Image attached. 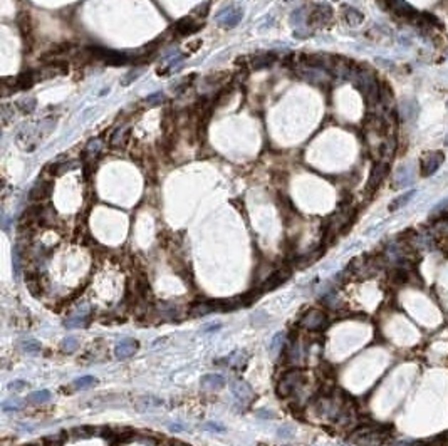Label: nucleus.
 Here are the masks:
<instances>
[{
	"instance_id": "1",
	"label": "nucleus",
	"mask_w": 448,
	"mask_h": 446,
	"mask_svg": "<svg viewBox=\"0 0 448 446\" xmlns=\"http://www.w3.org/2000/svg\"><path fill=\"white\" fill-rule=\"evenodd\" d=\"M391 430L390 424H364L351 433L349 441L357 446H380L388 441Z\"/></svg>"
},
{
	"instance_id": "2",
	"label": "nucleus",
	"mask_w": 448,
	"mask_h": 446,
	"mask_svg": "<svg viewBox=\"0 0 448 446\" xmlns=\"http://www.w3.org/2000/svg\"><path fill=\"white\" fill-rule=\"evenodd\" d=\"M304 381H305V376L302 371H299V369L287 371L286 374L282 376L281 383H279V394H281L282 397H287V396H291V394L299 393L304 384Z\"/></svg>"
},
{
	"instance_id": "3",
	"label": "nucleus",
	"mask_w": 448,
	"mask_h": 446,
	"mask_svg": "<svg viewBox=\"0 0 448 446\" xmlns=\"http://www.w3.org/2000/svg\"><path fill=\"white\" fill-rule=\"evenodd\" d=\"M331 19H333V8L326 5V3H316L309 10L307 24L312 25V27H324V25L331 22Z\"/></svg>"
},
{
	"instance_id": "4",
	"label": "nucleus",
	"mask_w": 448,
	"mask_h": 446,
	"mask_svg": "<svg viewBox=\"0 0 448 446\" xmlns=\"http://www.w3.org/2000/svg\"><path fill=\"white\" fill-rule=\"evenodd\" d=\"M443 161H445V154H443L442 151H430V153H426L420 161L421 176L433 175V173L443 164Z\"/></svg>"
},
{
	"instance_id": "5",
	"label": "nucleus",
	"mask_w": 448,
	"mask_h": 446,
	"mask_svg": "<svg viewBox=\"0 0 448 446\" xmlns=\"http://www.w3.org/2000/svg\"><path fill=\"white\" fill-rule=\"evenodd\" d=\"M299 326L307 329V331H322L326 326H327V317L324 312H321V310H309V312H305L302 317H300L299 320Z\"/></svg>"
},
{
	"instance_id": "6",
	"label": "nucleus",
	"mask_w": 448,
	"mask_h": 446,
	"mask_svg": "<svg viewBox=\"0 0 448 446\" xmlns=\"http://www.w3.org/2000/svg\"><path fill=\"white\" fill-rule=\"evenodd\" d=\"M388 171H390V164L388 163H376L373 166L371 170V175H369V180H368V186H366V190H368V193H373L378 190V186H380L383 183V180L386 178Z\"/></svg>"
},
{
	"instance_id": "7",
	"label": "nucleus",
	"mask_w": 448,
	"mask_h": 446,
	"mask_svg": "<svg viewBox=\"0 0 448 446\" xmlns=\"http://www.w3.org/2000/svg\"><path fill=\"white\" fill-rule=\"evenodd\" d=\"M136 349H138V342L135 339L121 341L114 347V356L118 357V359H126L129 356H133V354L136 352Z\"/></svg>"
},
{
	"instance_id": "8",
	"label": "nucleus",
	"mask_w": 448,
	"mask_h": 446,
	"mask_svg": "<svg viewBox=\"0 0 448 446\" xmlns=\"http://www.w3.org/2000/svg\"><path fill=\"white\" fill-rule=\"evenodd\" d=\"M289 277H291V272H289V270H277V272H274V274L270 275L269 279H267L265 282H264V285H262V290H274V289H277L279 285H282L284 282H286Z\"/></svg>"
},
{
	"instance_id": "9",
	"label": "nucleus",
	"mask_w": 448,
	"mask_h": 446,
	"mask_svg": "<svg viewBox=\"0 0 448 446\" xmlns=\"http://www.w3.org/2000/svg\"><path fill=\"white\" fill-rule=\"evenodd\" d=\"M200 386L206 391H217L225 386V379L220 374H205L200 381Z\"/></svg>"
},
{
	"instance_id": "10",
	"label": "nucleus",
	"mask_w": 448,
	"mask_h": 446,
	"mask_svg": "<svg viewBox=\"0 0 448 446\" xmlns=\"http://www.w3.org/2000/svg\"><path fill=\"white\" fill-rule=\"evenodd\" d=\"M378 84H380V102L385 107H391V102H393V88L385 79H380Z\"/></svg>"
},
{
	"instance_id": "11",
	"label": "nucleus",
	"mask_w": 448,
	"mask_h": 446,
	"mask_svg": "<svg viewBox=\"0 0 448 446\" xmlns=\"http://www.w3.org/2000/svg\"><path fill=\"white\" fill-rule=\"evenodd\" d=\"M201 25H198L193 22L192 19H188V17H185V19H182L180 22H176L175 25V32L180 34V36H190V34L197 32L198 29H200Z\"/></svg>"
},
{
	"instance_id": "12",
	"label": "nucleus",
	"mask_w": 448,
	"mask_h": 446,
	"mask_svg": "<svg viewBox=\"0 0 448 446\" xmlns=\"http://www.w3.org/2000/svg\"><path fill=\"white\" fill-rule=\"evenodd\" d=\"M17 24H19V29H20V34H22L24 41H32V22H31V17H29L27 12H24V14L19 15V19H17Z\"/></svg>"
},
{
	"instance_id": "13",
	"label": "nucleus",
	"mask_w": 448,
	"mask_h": 446,
	"mask_svg": "<svg viewBox=\"0 0 448 446\" xmlns=\"http://www.w3.org/2000/svg\"><path fill=\"white\" fill-rule=\"evenodd\" d=\"M413 446H448V431H443L440 435L432 436V438L420 440L413 443Z\"/></svg>"
},
{
	"instance_id": "14",
	"label": "nucleus",
	"mask_w": 448,
	"mask_h": 446,
	"mask_svg": "<svg viewBox=\"0 0 448 446\" xmlns=\"http://www.w3.org/2000/svg\"><path fill=\"white\" fill-rule=\"evenodd\" d=\"M50 195V183L49 181H41L37 186H34L31 192V200L32 201H42Z\"/></svg>"
},
{
	"instance_id": "15",
	"label": "nucleus",
	"mask_w": 448,
	"mask_h": 446,
	"mask_svg": "<svg viewBox=\"0 0 448 446\" xmlns=\"http://www.w3.org/2000/svg\"><path fill=\"white\" fill-rule=\"evenodd\" d=\"M275 59H277V55H275V54H269V52H265V54H257L255 57L252 59V64H250V66H252L253 69H264V67L272 66V64L275 62Z\"/></svg>"
},
{
	"instance_id": "16",
	"label": "nucleus",
	"mask_w": 448,
	"mask_h": 446,
	"mask_svg": "<svg viewBox=\"0 0 448 446\" xmlns=\"http://www.w3.org/2000/svg\"><path fill=\"white\" fill-rule=\"evenodd\" d=\"M136 404L140 409H145V408H158V406L163 404V399H160V397H154V396H141L136 399Z\"/></svg>"
},
{
	"instance_id": "17",
	"label": "nucleus",
	"mask_w": 448,
	"mask_h": 446,
	"mask_svg": "<svg viewBox=\"0 0 448 446\" xmlns=\"http://www.w3.org/2000/svg\"><path fill=\"white\" fill-rule=\"evenodd\" d=\"M415 195H416L415 190H410V192L403 193L401 197H398V198H396V200L391 201V205H390V211H396V210H399V208H401V206L406 205V203L410 201L411 198L415 197Z\"/></svg>"
},
{
	"instance_id": "18",
	"label": "nucleus",
	"mask_w": 448,
	"mask_h": 446,
	"mask_svg": "<svg viewBox=\"0 0 448 446\" xmlns=\"http://www.w3.org/2000/svg\"><path fill=\"white\" fill-rule=\"evenodd\" d=\"M50 399V393L49 391H36V393H31L27 396V402H31V404H44V402H47Z\"/></svg>"
},
{
	"instance_id": "19",
	"label": "nucleus",
	"mask_w": 448,
	"mask_h": 446,
	"mask_svg": "<svg viewBox=\"0 0 448 446\" xmlns=\"http://www.w3.org/2000/svg\"><path fill=\"white\" fill-rule=\"evenodd\" d=\"M344 19H346V22L349 25H359L361 22H363V14H361L359 10H356V8H346V12H344Z\"/></svg>"
},
{
	"instance_id": "20",
	"label": "nucleus",
	"mask_w": 448,
	"mask_h": 446,
	"mask_svg": "<svg viewBox=\"0 0 448 446\" xmlns=\"http://www.w3.org/2000/svg\"><path fill=\"white\" fill-rule=\"evenodd\" d=\"M252 389L247 386L245 383H237L234 386V396L237 399H244V397H250Z\"/></svg>"
},
{
	"instance_id": "21",
	"label": "nucleus",
	"mask_w": 448,
	"mask_h": 446,
	"mask_svg": "<svg viewBox=\"0 0 448 446\" xmlns=\"http://www.w3.org/2000/svg\"><path fill=\"white\" fill-rule=\"evenodd\" d=\"M158 310H160V315H163V317H166V319H173L178 315V309L170 304H160Z\"/></svg>"
},
{
	"instance_id": "22",
	"label": "nucleus",
	"mask_w": 448,
	"mask_h": 446,
	"mask_svg": "<svg viewBox=\"0 0 448 446\" xmlns=\"http://www.w3.org/2000/svg\"><path fill=\"white\" fill-rule=\"evenodd\" d=\"M77 347H79V339H77V337H66L62 342V350L67 354L74 352Z\"/></svg>"
},
{
	"instance_id": "23",
	"label": "nucleus",
	"mask_w": 448,
	"mask_h": 446,
	"mask_svg": "<svg viewBox=\"0 0 448 446\" xmlns=\"http://www.w3.org/2000/svg\"><path fill=\"white\" fill-rule=\"evenodd\" d=\"M98 381L93 378V376H86V378H79L74 381V388L76 389H86V388H91L94 386Z\"/></svg>"
},
{
	"instance_id": "24",
	"label": "nucleus",
	"mask_w": 448,
	"mask_h": 446,
	"mask_svg": "<svg viewBox=\"0 0 448 446\" xmlns=\"http://www.w3.org/2000/svg\"><path fill=\"white\" fill-rule=\"evenodd\" d=\"M72 433H74L76 438H89V436L96 435V428L83 426V428H76V430H72Z\"/></svg>"
},
{
	"instance_id": "25",
	"label": "nucleus",
	"mask_w": 448,
	"mask_h": 446,
	"mask_svg": "<svg viewBox=\"0 0 448 446\" xmlns=\"http://www.w3.org/2000/svg\"><path fill=\"white\" fill-rule=\"evenodd\" d=\"M22 349L27 350L29 354H36L41 350V344L39 342H36L34 339H24L22 341Z\"/></svg>"
},
{
	"instance_id": "26",
	"label": "nucleus",
	"mask_w": 448,
	"mask_h": 446,
	"mask_svg": "<svg viewBox=\"0 0 448 446\" xmlns=\"http://www.w3.org/2000/svg\"><path fill=\"white\" fill-rule=\"evenodd\" d=\"M86 320H88V317H86V315H76V317H72V319H67V320H66V327L72 329V327L84 326Z\"/></svg>"
},
{
	"instance_id": "27",
	"label": "nucleus",
	"mask_w": 448,
	"mask_h": 446,
	"mask_svg": "<svg viewBox=\"0 0 448 446\" xmlns=\"http://www.w3.org/2000/svg\"><path fill=\"white\" fill-rule=\"evenodd\" d=\"M284 337H286V336H284L282 332H277V334H275V336L272 337V341H270V346H269V349L272 350V352H274V350H277V349L282 346Z\"/></svg>"
},
{
	"instance_id": "28",
	"label": "nucleus",
	"mask_w": 448,
	"mask_h": 446,
	"mask_svg": "<svg viewBox=\"0 0 448 446\" xmlns=\"http://www.w3.org/2000/svg\"><path fill=\"white\" fill-rule=\"evenodd\" d=\"M3 411H12V409H19V402L17 401H5L3 402Z\"/></svg>"
},
{
	"instance_id": "29",
	"label": "nucleus",
	"mask_w": 448,
	"mask_h": 446,
	"mask_svg": "<svg viewBox=\"0 0 448 446\" xmlns=\"http://www.w3.org/2000/svg\"><path fill=\"white\" fill-rule=\"evenodd\" d=\"M279 436H282V438H291V436H292V428H289V426L281 428V430H279Z\"/></svg>"
},
{
	"instance_id": "30",
	"label": "nucleus",
	"mask_w": 448,
	"mask_h": 446,
	"mask_svg": "<svg viewBox=\"0 0 448 446\" xmlns=\"http://www.w3.org/2000/svg\"><path fill=\"white\" fill-rule=\"evenodd\" d=\"M205 428H206V430H212V431H220V433H223V426H220V424H217V423H208Z\"/></svg>"
},
{
	"instance_id": "31",
	"label": "nucleus",
	"mask_w": 448,
	"mask_h": 446,
	"mask_svg": "<svg viewBox=\"0 0 448 446\" xmlns=\"http://www.w3.org/2000/svg\"><path fill=\"white\" fill-rule=\"evenodd\" d=\"M220 329V324H206V327H203L201 331L203 332H212V331H218Z\"/></svg>"
},
{
	"instance_id": "32",
	"label": "nucleus",
	"mask_w": 448,
	"mask_h": 446,
	"mask_svg": "<svg viewBox=\"0 0 448 446\" xmlns=\"http://www.w3.org/2000/svg\"><path fill=\"white\" fill-rule=\"evenodd\" d=\"M168 428H170V431H171V433H180V431H183V426H182V424H170Z\"/></svg>"
},
{
	"instance_id": "33",
	"label": "nucleus",
	"mask_w": 448,
	"mask_h": 446,
	"mask_svg": "<svg viewBox=\"0 0 448 446\" xmlns=\"http://www.w3.org/2000/svg\"><path fill=\"white\" fill-rule=\"evenodd\" d=\"M24 386H25V383H22V381H17V383H12L8 388L14 389V391H15V389H20V388H24Z\"/></svg>"
},
{
	"instance_id": "34",
	"label": "nucleus",
	"mask_w": 448,
	"mask_h": 446,
	"mask_svg": "<svg viewBox=\"0 0 448 446\" xmlns=\"http://www.w3.org/2000/svg\"><path fill=\"white\" fill-rule=\"evenodd\" d=\"M286 446H291V445H286Z\"/></svg>"
}]
</instances>
